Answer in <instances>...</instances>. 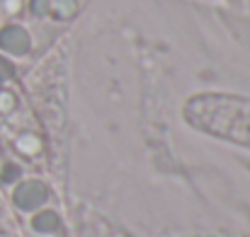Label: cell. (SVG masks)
Returning <instances> with one entry per match:
<instances>
[{
	"label": "cell",
	"instance_id": "6da1fadb",
	"mask_svg": "<svg viewBox=\"0 0 250 237\" xmlns=\"http://www.w3.org/2000/svg\"><path fill=\"white\" fill-rule=\"evenodd\" d=\"M182 116L194 131L250 150V97L202 92L185 102Z\"/></svg>",
	"mask_w": 250,
	"mask_h": 237
}]
</instances>
